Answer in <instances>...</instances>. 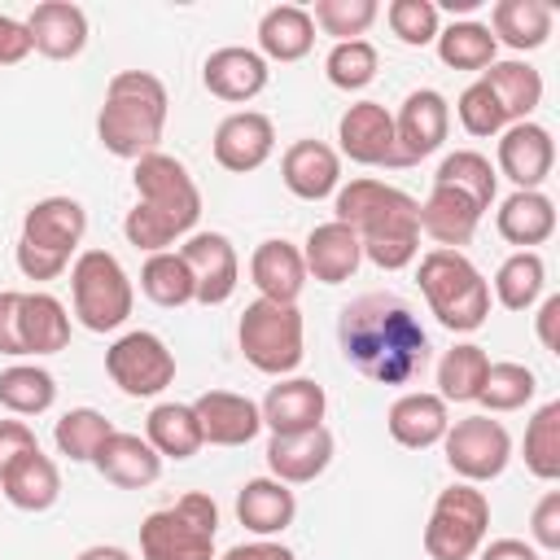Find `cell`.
<instances>
[{"label":"cell","mask_w":560,"mask_h":560,"mask_svg":"<svg viewBox=\"0 0 560 560\" xmlns=\"http://www.w3.org/2000/svg\"><path fill=\"white\" fill-rule=\"evenodd\" d=\"M385 22H389V31H394L402 44H411V48L433 44L438 31H442V13H438L433 0H389Z\"/></svg>","instance_id":"cell-49"},{"label":"cell","mask_w":560,"mask_h":560,"mask_svg":"<svg viewBox=\"0 0 560 560\" xmlns=\"http://www.w3.org/2000/svg\"><path fill=\"white\" fill-rule=\"evenodd\" d=\"M140 293L158 306H188L197 298L192 289V271L188 262L179 258V249H162V254H149L144 267H140Z\"/></svg>","instance_id":"cell-40"},{"label":"cell","mask_w":560,"mask_h":560,"mask_svg":"<svg viewBox=\"0 0 560 560\" xmlns=\"http://www.w3.org/2000/svg\"><path fill=\"white\" fill-rule=\"evenodd\" d=\"M376 66H381V52H376V44H368V39H341V44H332V52L324 57V74H328V83L341 88V92L368 88V83L376 79Z\"/></svg>","instance_id":"cell-46"},{"label":"cell","mask_w":560,"mask_h":560,"mask_svg":"<svg viewBox=\"0 0 560 560\" xmlns=\"http://www.w3.org/2000/svg\"><path fill=\"white\" fill-rule=\"evenodd\" d=\"M337 140H341V153L359 166H398L394 114L381 101H354L337 118Z\"/></svg>","instance_id":"cell-15"},{"label":"cell","mask_w":560,"mask_h":560,"mask_svg":"<svg viewBox=\"0 0 560 560\" xmlns=\"http://www.w3.org/2000/svg\"><path fill=\"white\" fill-rule=\"evenodd\" d=\"M490 534V499L455 481L433 499L429 525H424V556L429 560H472Z\"/></svg>","instance_id":"cell-9"},{"label":"cell","mask_w":560,"mask_h":560,"mask_svg":"<svg viewBox=\"0 0 560 560\" xmlns=\"http://www.w3.org/2000/svg\"><path fill=\"white\" fill-rule=\"evenodd\" d=\"M521 451H525V468L538 481H560V398L534 411V420L525 424Z\"/></svg>","instance_id":"cell-43"},{"label":"cell","mask_w":560,"mask_h":560,"mask_svg":"<svg viewBox=\"0 0 560 560\" xmlns=\"http://www.w3.org/2000/svg\"><path fill=\"white\" fill-rule=\"evenodd\" d=\"M35 48H31V35H26V22L0 13V66H18L26 61Z\"/></svg>","instance_id":"cell-53"},{"label":"cell","mask_w":560,"mask_h":560,"mask_svg":"<svg viewBox=\"0 0 560 560\" xmlns=\"http://www.w3.org/2000/svg\"><path fill=\"white\" fill-rule=\"evenodd\" d=\"M481 560H538V547L525 538H494L490 547H481Z\"/></svg>","instance_id":"cell-56"},{"label":"cell","mask_w":560,"mask_h":560,"mask_svg":"<svg viewBox=\"0 0 560 560\" xmlns=\"http://www.w3.org/2000/svg\"><path fill=\"white\" fill-rule=\"evenodd\" d=\"M35 446H39V442H35V433H31L26 420H18V416L0 420V472H4L13 459H22L26 451H35Z\"/></svg>","instance_id":"cell-52"},{"label":"cell","mask_w":560,"mask_h":560,"mask_svg":"<svg viewBox=\"0 0 560 560\" xmlns=\"http://www.w3.org/2000/svg\"><path fill=\"white\" fill-rule=\"evenodd\" d=\"M298 516V499L284 481L276 477H249L241 490H236V521L258 534V538H271V534H284Z\"/></svg>","instance_id":"cell-30"},{"label":"cell","mask_w":560,"mask_h":560,"mask_svg":"<svg viewBox=\"0 0 560 560\" xmlns=\"http://www.w3.org/2000/svg\"><path fill=\"white\" fill-rule=\"evenodd\" d=\"M433 184H446V188H455V192L472 197L481 210H490L494 188H499V175H494V166H490V158H486V153H477V149H455V153H446V158H442V166H438Z\"/></svg>","instance_id":"cell-42"},{"label":"cell","mask_w":560,"mask_h":560,"mask_svg":"<svg viewBox=\"0 0 560 560\" xmlns=\"http://www.w3.org/2000/svg\"><path fill=\"white\" fill-rule=\"evenodd\" d=\"M88 232V210L74 197H39L22 214L18 236V271L26 280H57L70 267V254L79 249Z\"/></svg>","instance_id":"cell-5"},{"label":"cell","mask_w":560,"mask_h":560,"mask_svg":"<svg viewBox=\"0 0 560 560\" xmlns=\"http://www.w3.org/2000/svg\"><path fill=\"white\" fill-rule=\"evenodd\" d=\"M455 114H459V127H464L468 136H477V140H486V136H499V131L508 127V114H503L499 96L486 88V79H472V83L459 92V101H455Z\"/></svg>","instance_id":"cell-48"},{"label":"cell","mask_w":560,"mask_h":560,"mask_svg":"<svg viewBox=\"0 0 560 560\" xmlns=\"http://www.w3.org/2000/svg\"><path fill=\"white\" fill-rule=\"evenodd\" d=\"M105 372L127 398H153L175 381V354L158 332L136 328L105 350Z\"/></svg>","instance_id":"cell-11"},{"label":"cell","mask_w":560,"mask_h":560,"mask_svg":"<svg viewBox=\"0 0 560 560\" xmlns=\"http://www.w3.org/2000/svg\"><path fill=\"white\" fill-rule=\"evenodd\" d=\"M249 280L258 289V298L267 302H298L302 289H306V262H302V249L284 236H271L262 241L254 254H249Z\"/></svg>","instance_id":"cell-26"},{"label":"cell","mask_w":560,"mask_h":560,"mask_svg":"<svg viewBox=\"0 0 560 560\" xmlns=\"http://www.w3.org/2000/svg\"><path fill=\"white\" fill-rule=\"evenodd\" d=\"M442 451H446V464L455 468V477H464L468 486H477V481H494L508 468L512 438L490 416H464V420H455L446 429Z\"/></svg>","instance_id":"cell-12"},{"label":"cell","mask_w":560,"mask_h":560,"mask_svg":"<svg viewBox=\"0 0 560 560\" xmlns=\"http://www.w3.org/2000/svg\"><path fill=\"white\" fill-rule=\"evenodd\" d=\"M258 411H262V424L271 433H306V429L324 424L328 394L311 376H280L267 389V398L258 402Z\"/></svg>","instance_id":"cell-18"},{"label":"cell","mask_w":560,"mask_h":560,"mask_svg":"<svg viewBox=\"0 0 560 560\" xmlns=\"http://www.w3.org/2000/svg\"><path fill=\"white\" fill-rule=\"evenodd\" d=\"M337 223H346L359 245L363 258L381 271H402L416 262L420 254V201L385 179L359 175L350 184L337 188Z\"/></svg>","instance_id":"cell-2"},{"label":"cell","mask_w":560,"mask_h":560,"mask_svg":"<svg viewBox=\"0 0 560 560\" xmlns=\"http://www.w3.org/2000/svg\"><path fill=\"white\" fill-rule=\"evenodd\" d=\"M451 131V105L438 88H416L394 114V144H398V166H416L420 158L438 153Z\"/></svg>","instance_id":"cell-13"},{"label":"cell","mask_w":560,"mask_h":560,"mask_svg":"<svg viewBox=\"0 0 560 560\" xmlns=\"http://www.w3.org/2000/svg\"><path fill=\"white\" fill-rule=\"evenodd\" d=\"M315 48V22L302 4H271L258 18V52L262 61H302Z\"/></svg>","instance_id":"cell-32"},{"label":"cell","mask_w":560,"mask_h":560,"mask_svg":"<svg viewBox=\"0 0 560 560\" xmlns=\"http://www.w3.org/2000/svg\"><path fill=\"white\" fill-rule=\"evenodd\" d=\"M57 402V381L39 363H13L0 372V407L9 416H44Z\"/></svg>","instance_id":"cell-39"},{"label":"cell","mask_w":560,"mask_h":560,"mask_svg":"<svg viewBox=\"0 0 560 560\" xmlns=\"http://www.w3.org/2000/svg\"><path fill=\"white\" fill-rule=\"evenodd\" d=\"M219 508L192 490L175 508H158L140 521V560H214Z\"/></svg>","instance_id":"cell-6"},{"label":"cell","mask_w":560,"mask_h":560,"mask_svg":"<svg viewBox=\"0 0 560 560\" xmlns=\"http://www.w3.org/2000/svg\"><path fill=\"white\" fill-rule=\"evenodd\" d=\"M166 83L149 70H118L105 83V101L96 114V140L105 153L140 162L144 153H158V140L166 131Z\"/></svg>","instance_id":"cell-3"},{"label":"cell","mask_w":560,"mask_h":560,"mask_svg":"<svg viewBox=\"0 0 560 560\" xmlns=\"http://www.w3.org/2000/svg\"><path fill=\"white\" fill-rule=\"evenodd\" d=\"M197 424H201V438L210 446H245L258 438L262 429V411L254 398L245 394H232V389H206L197 402Z\"/></svg>","instance_id":"cell-21"},{"label":"cell","mask_w":560,"mask_h":560,"mask_svg":"<svg viewBox=\"0 0 560 560\" xmlns=\"http://www.w3.org/2000/svg\"><path fill=\"white\" fill-rule=\"evenodd\" d=\"M556 324H560V293L542 298V306H538V341H542V350H547V354H560Z\"/></svg>","instance_id":"cell-55"},{"label":"cell","mask_w":560,"mask_h":560,"mask_svg":"<svg viewBox=\"0 0 560 560\" xmlns=\"http://www.w3.org/2000/svg\"><path fill=\"white\" fill-rule=\"evenodd\" d=\"M276 153V127L258 109H236L214 127V162L232 175L258 171Z\"/></svg>","instance_id":"cell-17"},{"label":"cell","mask_w":560,"mask_h":560,"mask_svg":"<svg viewBox=\"0 0 560 560\" xmlns=\"http://www.w3.org/2000/svg\"><path fill=\"white\" fill-rule=\"evenodd\" d=\"M481 79L499 96L508 122H525L542 105V74L529 61H490L481 70Z\"/></svg>","instance_id":"cell-36"},{"label":"cell","mask_w":560,"mask_h":560,"mask_svg":"<svg viewBox=\"0 0 560 560\" xmlns=\"http://www.w3.org/2000/svg\"><path fill=\"white\" fill-rule=\"evenodd\" d=\"M332 451H337V442H332V433L324 424L306 429V433H271L267 468L284 486H306V481H315L332 464Z\"/></svg>","instance_id":"cell-22"},{"label":"cell","mask_w":560,"mask_h":560,"mask_svg":"<svg viewBox=\"0 0 560 560\" xmlns=\"http://www.w3.org/2000/svg\"><path fill=\"white\" fill-rule=\"evenodd\" d=\"M486 372H490V354L481 346H472V341L451 346L438 359V398L442 402H477Z\"/></svg>","instance_id":"cell-38"},{"label":"cell","mask_w":560,"mask_h":560,"mask_svg":"<svg viewBox=\"0 0 560 560\" xmlns=\"http://www.w3.org/2000/svg\"><path fill=\"white\" fill-rule=\"evenodd\" d=\"M179 258L188 262L192 271V289L201 306H223L236 284H241V258L232 249V241L223 232H192L184 245H179Z\"/></svg>","instance_id":"cell-14"},{"label":"cell","mask_w":560,"mask_h":560,"mask_svg":"<svg viewBox=\"0 0 560 560\" xmlns=\"http://www.w3.org/2000/svg\"><path fill=\"white\" fill-rule=\"evenodd\" d=\"M280 179L302 201H324L341 188V153L324 140H293L280 158Z\"/></svg>","instance_id":"cell-20"},{"label":"cell","mask_w":560,"mask_h":560,"mask_svg":"<svg viewBox=\"0 0 560 560\" xmlns=\"http://www.w3.org/2000/svg\"><path fill=\"white\" fill-rule=\"evenodd\" d=\"M481 214L486 210L472 197H464V192H455L446 184H433L429 197L420 201V232L429 241H438V249H459V245L472 241Z\"/></svg>","instance_id":"cell-25"},{"label":"cell","mask_w":560,"mask_h":560,"mask_svg":"<svg viewBox=\"0 0 560 560\" xmlns=\"http://www.w3.org/2000/svg\"><path fill=\"white\" fill-rule=\"evenodd\" d=\"M477 4H481V0H446V9H451V13H455V9H459V13H468V9H477Z\"/></svg>","instance_id":"cell-58"},{"label":"cell","mask_w":560,"mask_h":560,"mask_svg":"<svg viewBox=\"0 0 560 560\" xmlns=\"http://www.w3.org/2000/svg\"><path fill=\"white\" fill-rule=\"evenodd\" d=\"M144 442L162 459H192L206 446L192 402H158L149 411V420H144Z\"/></svg>","instance_id":"cell-34"},{"label":"cell","mask_w":560,"mask_h":560,"mask_svg":"<svg viewBox=\"0 0 560 560\" xmlns=\"http://www.w3.org/2000/svg\"><path fill=\"white\" fill-rule=\"evenodd\" d=\"M556 166V140L542 122H508L499 131V166L494 175H508L516 188H542V179Z\"/></svg>","instance_id":"cell-16"},{"label":"cell","mask_w":560,"mask_h":560,"mask_svg":"<svg viewBox=\"0 0 560 560\" xmlns=\"http://www.w3.org/2000/svg\"><path fill=\"white\" fill-rule=\"evenodd\" d=\"M114 433V424L96 411V407H70L57 424H52V442L66 459L74 464H92V455L105 446V438Z\"/></svg>","instance_id":"cell-44"},{"label":"cell","mask_w":560,"mask_h":560,"mask_svg":"<svg viewBox=\"0 0 560 560\" xmlns=\"http://www.w3.org/2000/svg\"><path fill=\"white\" fill-rule=\"evenodd\" d=\"M551 4L542 0H499L490 9V35L494 44H508L512 52H529V48H542L551 39Z\"/></svg>","instance_id":"cell-33"},{"label":"cell","mask_w":560,"mask_h":560,"mask_svg":"<svg viewBox=\"0 0 560 560\" xmlns=\"http://www.w3.org/2000/svg\"><path fill=\"white\" fill-rule=\"evenodd\" d=\"M92 464L118 490H144V486H153L162 477V455L140 433H122V429H114L105 438V446L92 455Z\"/></svg>","instance_id":"cell-27"},{"label":"cell","mask_w":560,"mask_h":560,"mask_svg":"<svg viewBox=\"0 0 560 560\" xmlns=\"http://www.w3.org/2000/svg\"><path fill=\"white\" fill-rule=\"evenodd\" d=\"M70 341V311L61 298L31 289L22 293V346L26 354H57Z\"/></svg>","instance_id":"cell-35"},{"label":"cell","mask_w":560,"mask_h":560,"mask_svg":"<svg viewBox=\"0 0 560 560\" xmlns=\"http://www.w3.org/2000/svg\"><path fill=\"white\" fill-rule=\"evenodd\" d=\"M219 560H298L284 542H271V538H258V542H236L228 547Z\"/></svg>","instance_id":"cell-54"},{"label":"cell","mask_w":560,"mask_h":560,"mask_svg":"<svg viewBox=\"0 0 560 560\" xmlns=\"http://www.w3.org/2000/svg\"><path fill=\"white\" fill-rule=\"evenodd\" d=\"M420 293L442 328L451 332H477L490 315V280L477 271V262L464 249H429L420 258Z\"/></svg>","instance_id":"cell-4"},{"label":"cell","mask_w":560,"mask_h":560,"mask_svg":"<svg viewBox=\"0 0 560 560\" xmlns=\"http://www.w3.org/2000/svg\"><path fill=\"white\" fill-rule=\"evenodd\" d=\"M271 70L262 61V52L254 48H241V44H228V48H214L201 66V83L210 96L228 101V105H245L254 101L262 88H267Z\"/></svg>","instance_id":"cell-19"},{"label":"cell","mask_w":560,"mask_h":560,"mask_svg":"<svg viewBox=\"0 0 560 560\" xmlns=\"http://www.w3.org/2000/svg\"><path fill=\"white\" fill-rule=\"evenodd\" d=\"M337 341L346 363L376 385H411L429 363V332L398 293H363L346 302Z\"/></svg>","instance_id":"cell-1"},{"label":"cell","mask_w":560,"mask_h":560,"mask_svg":"<svg viewBox=\"0 0 560 560\" xmlns=\"http://www.w3.org/2000/svg\"><path fill=\"white\" fill-rule=\"evenodd\" d=\"M534 394H538V376H534L525 363L503 359V363H490L477 402H481L486 411H521Z\"/></svg>","instance_id":"cell-45"},{"label":"cell","mask_w":560,"mask_h":560,"mask_svg":"<svg viewBox=\"0 0 560 560\" xmlns=\"http://www.w3.org/2000/svg\"><path fill=\"white\" fill-rule=\"evenodd\" d=\"M26 35L48 61H70L88 48V13L70 0H44L26 13Z\"/></svg>","instance_id":"cell-23"},{"label":"cell","mask_w":560,"mask_h":560,"mask_svg":"<svg viewBox=\"0 0 560 560\" xmlns=\"http://www.w3.org/2000/svg\"><path fill=\"white\" fill-rule=\"evenodd\" d=\"M529 534H534V547H542V551H560V490H547V494L534 503Z\"/></svg>","instance_id":"cell-50"},{"label":"cell","mask_w":560,"mask_h":560,"mask_svg":"<svg viewBox=\"0 0 560 560\" xmlns=\"http://www.w3.org/2000/svg\"><path fill=\"white\" fill-rule=\"evenodd\" d=\"M236 341H241V354L249 368H258L267 376H289L306 354V324H302L298 302L254 298L241 311Z\"/></svg>","instance_id":"cell-7"},{"label":"cell","mask_w":560,"mask_h":560,"mask_svg":"<svg viewBox=\"0 0 560 560\" xmlns=\"http://www.w3.org/2000/svg\"><path fill=\"white\" fill-rule=\"evenodd\" d=\"M302 262H306V276H315L319 284H341V280H350L359 271L363 245H359V236L346 223L328 219V223H319V228L306 232Z\"/></svg>","instance_id":"cell-28"},{"label":"cell","mask_w":560,"mask_h":560,"mask_svg":"<svg viewBox=\"0 0 560 560\" xmlns=\"http://www.w3.org/2000/svg\"><path fill=\"white\" fill-rule=\"evenodd\" d=\"M74 560H131L122 547H114V542H96V547H83Z\"/></svg>","instance_id":"cell-57"},{"label":"cell","mask_w":560,"mask_h":560,"mask_svg":"<svg viewBox=\"0 0 560 560\" xmlns=\"http://www.w3.org/2000/svg\"><path fill=\"white\" fill-rule=\"evenodd\" d=\"M0 490L13 508L22 512H48L57 499H61V472L57 464L35 446L26 451L22 459H13L4 472H0Z\"/></svg>","instance_id":"cell-31"},{"label":"cell","mask_w":560,"mask_h":560,"mask_svg":"<svg viewBox=\"0 0 560 560\" xmlns=\"http://www.w3.org/2000/svg\"><path fill=\"white\" fill-rule=\"evenodd\" d=\"M131 184H136V206L158 214L175 236H192V228L201 219V188L179 158H171L162 149L144 153L131 171Z\"/></svg>","instance_id":"cell-10"},{"label":"cell","mask_w":560,"mask_h":560,"mask_svg":"<svg viewBox=\"0 0 560 560\" xmlns=\"http://www.w3.org/2000/svg\"><path fill=\"white\" fill-rule=\"evenodd\" d=\"M381 18V4L376 0H315L311 9V22L332 35L337 44L341 39H363V31Z\"/></svg>","instance_id":"cell-47"},{"label":"cell","mask_w":560,"mask_h":560,"mask_svg":"<svg viewBox=\"0 0 560 560\" xmlns=\"http://www.w3.org/2000/svg\"><path fill=\"white\" fill-rule=\"evenodd\" d=\"M494 228H499V236L508 245L534 249V245L551 241V232H556V201L542 188H516L512 197L499 201Z\"/></svg>","instance_id":"cell-29"},{"label":"cell","mask_w":560,"mask_h":560,"mask_svg":"<svg viewBox=\"0 0 560 560\" xmlns=\"http://www.w3.org/2000/svg\"><path fill=\"white\" fill-rule=\"evenodd\" d=\"M385 429H389V438H394L398 446H407V451H429V446H438V442L446 438L451 411H446V402H442L438 394L411 389V394L394 398V407H389V416H385Z\"/></svg>","instance_id":"cell-24"},{"label":"cell","mask_w":560,"mask_h":560,"mask_svg":"<svg viewBox=\"0 0 560 560\" xmlns=\"http://www.w3.org/2000/svg\"><path fill=\"white\" fill-rule=\"evenodd\" d=\"M0 354L22 359V293L18 289H0Z\"/></svg>","instance_id":"cell-51"},{"label":"cell","mask_w":560,"mask_h":560,"mask_svg":"<svg viewBox=\"0 0 560 560\" xmlns=\"http://www.w3.org/2000/svg\"><path fill=\"white\" fill-rule=\"evenodd\" d=\"M70 298H74V315L88 332L122 328L136 306L131 276L109 249H83L70 262Z\"/></svg>","instance_id":"cell-8"},{"label":"cell","mask_w":560,"mask_h":560,"mask_svg":"<svg viewBox=\"0 0 560 560\" xmlns=\"http://www.w3.org/2000/svg\"><path fill=\"white\" fill-rule=\"evenodd\" d=\"M433 44H438L442 66H451V70H486V66L494 61V52H499L490 26H486V22H472V18L442 26Z\"/></svg>","instance_id":"cell-41"},{"label":"cell","mask_w":560,"mask_h":560,"mask_svg":"<svg viewBox=\"0 0 560 560\" xmlns=\"http://www.w3.org/2000/svg\"><path fill=\"white\" fill-rule=\"evenodd\" d=\"M547 289V262L538 249H516L494 271V298L508 311H529Z\"/></svg>","instance_id":"cell-37"}]
</instances>
